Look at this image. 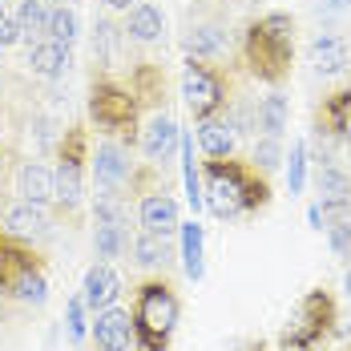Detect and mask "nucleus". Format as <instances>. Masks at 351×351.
<instances>
[{"label": "nucleus", "mask_w": 351, "mask_h": 351, "mask_svg": "<svg viewBox=\"0 0 351 351\" xmlns=\"http://www.w3.org/2000/svg\"><path fill=\"white\" fill-rule=\"evenodd\" d=\"M206 206L218 218H243V214H258L271 202V182L263 170L234 162V158H210L206 162Z\"/></svg>", "instance_id": "f257e3e1"}, {"label": "nucleus", "mask_w": 351, "mask_h": 351, "mask_svg": "<svg viewBox=\"0 0 351 351\" xmlns=\"http://www.w3.org/2000/svg\"><path fill=\"white\" fill-rule=\"evenodd\" d=\"M243 61L250 77H258L263 85H282L295 65V16L267 12L250 21L243 33Z\"/></svg>", "instance_id": "f03ea898"}, {"label": "nucleus", "mask_w": 351, "mask_h": 351, "mask_svg": "<svg viewBox=\"0 0 351 351\" xmlns=\"http://www.w3.org/2000/svg\"><path fill=\"white\" fill-rule=\"evenodd\" d=\"M0 299H16L40 307L49 299V275H45V258L33 250L29 239L0 230Z\"/></svg>", "instance_id": "7ed1b4c3"}, {"label": "nucleus", "mask_w": 351, "mask_h": 351, "mask_svg": "<svg viewBox=\"0 0 351 351\" xmlns=\"http://www.w3.org/2000/svg\"><path fill=\"white\" fill-rule=\"evenodd\" d=\"M134 335H138L141 351H166L182 319V303L178 291L166 279H145L134 291Z\"/></svg>", "instance_id": "20e7f679"}, {"label": "nucleus", "mask_w": 351, "mask_h": 351, "mask_svg": "<svg viewBox=\"0 0 351 351\" xmlns=\"http://www.w3.org/2000/svg\"><path fill=\"white\" fill-rule=\"evenodd\" d=\"M335 323H339L335 295L327 287H311L295 303V311H291V319H287V327L279 335V348L282 351H315L335 335Z\"/></svg>", "instance_id": "39448f33"}, {"label": "nucleus", "mask_w": 351, "mask_h": 351, "mask_svg": "<svg viewBox=\"0 0 351 351\" xmlns=\"http://www.w3.org/2000/svg\"><path fill=\"white\" fill-rule=\"evenodd\" d=\"M138 97L130 85L113 81V77H97L89 85V121L101 130V134H117V138H130L138 130Z\"/></svg>", "instance_id": "423d86ee"}, {"label": "nucleus", "mask_w": 351, "mask_h": 351, "mask_svg": "<svg viewBox=\"0 0 351 351\" xmlns=\"http://www.w3.org/2000/svg\"><path fill=\"white\" fill-rule=\"evenodd\" d=\"M182 97H186V109L194 113V121L214 117V113L226 109V81L210 61L190 57L186 69H182Z\"/></svg>", "instance_id": "0eeeda50"}, {"label": "nucleus", "mask_w": 351, "mask_h": 351, "mask_svg": "<svg viewBox=\"0 0 351 351\" xmlns=\"http://www.w3.org/2000/svg\"><path fill=\"white\" fill-rule=\"evenodd\" d=\"M85 154H89V141H85V130L73 125L61 138V149H57V202L65 210H77L81 206V194H85Z\"/></svg>", "instance_id": "6e6552de"}, {"label": "nucleus", "mask_w": 351, "mask_h": 351, "mask_svg": "<svg viewBox=\"0 0 351 351\" xmlns=\"http://www.w3.org/2000/svg\"><path fill=\"white\" fill-rule=\"evenodd\" d=\"M93 343H97V351H134V343H138L134 315L121 311L117 303L106 307V311H97L93 315Z\"/></svg>", "instance_id": "1a4fd4ad"}, {"label": "nucleus", "mask_w": 351, "mask_h": 351, "mask_svg": "<svg viewBox=\"0 0 351 351\" xmlns=\"http://www.w3.org/2000/svg\"><path fill=\"white\" fill-rule=\"evenodd\" d=\"M138 218H141V230H149V234H162V239H170L178 226H182V218H178V202L166 194V186H162V190H149V194H141Z\"/></svg>", "instance_id": "9d476101"}, {"label": "nucleus", "mask_w": 351, "mask_h": 351, "mask_svg": "<svg viewBox=\"0 0 351 351\" xmlns=\"http://www.w3.org/2000/svg\"><path fill=\"white\" fill-rule=\"evenodd\" d=\"M117 295H121V279L113 275V267L109 263H93L89 271H85V282H81V299H85V311H106L117 303Z\"/></svg>", "instance_id": "9b49d317"}, {"label": "nucleus", "mask_w": 351, "mask_h": 351, "mask_svg": "<svg viewBox=\"0 0 351 351\" xmlns=\"http://www.w3.org/2000/svg\"><path fill=\"white\" fill-rule=\"evenodd\" d=\"M93 174H97V186L106 194H117L130 182V154L117 141H101L97 154H93Z\"/></svg>", "instance_id": "f8f14e48"}, {"label": "nucleus", "mask_w": 351, "mask_h": 351, "mask_svg": "<svg viewBox=\"0 0 351 351\" xmlns=\"http://www.w3.org/2000/svg\"><path fill=\"white\" fill-rule=\"evenodd\" d=\"M315 125H319V134L339 138L343 145H351V89H335V93L323 97Z\"/></svg>", "instance_id": "ddd939ff"}, {"label": "nucleus", "mask_w": 351, "mask_h": 351, "mask_svg": "<svg viewBox=\"0 0 351 351\" xmlns=\"http://www.w3.org/2000/svg\"><path fill=\"white\" fill-rule=\"evenodd\" d=\"M178 141H182V130H178V121L170 113H154V117L141 125V149H145V158H154V162H166L178 149Z\"/></svg>", "instance_id": "4468645a"}, {"label": "nucleus", "mask_w": 351, "mask_h": 351, "mask_svg": "<svg viewBox=\"0 0 351 351\" xmlns=\"http://www.w3.org/2000/svg\"><path fill=\"white\" fill-rule=\"evenodd\" d=\"M16 194H21L25 202L45 206V202L57 198V178H53V170H45L40 162H25V166L16 170Z\"/></svg>", "instance_id": "2eb2a0df"}, {"label": "nucleus", "mask_w": 351, "mask_h": 351, "mask_svg": "<svg viewBox=\"0 0 351 351\" xmlns=\"http://www.w3.org/2000/svg\"><path fill=\"white\" fill-rule=\"evenodd\" d=\"M198 145L206 158H230L234 154V125L226 113H214L198 121Z\"/></svg>", "instance_id": "dca6fc26"}, {"label": "nucleus", "mask_w": 351, "mask_h": 351, "mask_svg": "<svg viewBox=\"0 0 351 351\" xmlns=\"http://www.w3.org/2000/svg\"><path fill=\"white\" fill-rule=\"evenodd\" d=\"M125 33H130V40H138V45H154V40H162V36H166V16H162V8L149 4V0H138V4L130 8Z\"/></svg>", "instance_id": "f3484780"}, {"label": "nucleus", "mask_w": 351, "mask_h": 351, "mask_svg": "<svg viewBox=\"0 0 351 351\" xmlns=\"http://www.w3.org/2000/svg\"><path fill=\"white\" fill-rule=\"evenodd\" d=\"M182 49L190 53V57H198V61H210L218 57L222 49H226V33H222V25H190L186 36H182Z\"/></svg>", "instance_id": "a211bd4d"}, {"label": "nucleus", "mask_w": 351, "mask_h": 351, "mask_svg": "<svg viewBox=\"0 0 351 351\" xmlns=\"http://www.w3.org/2000/svg\"><path fill=\"white\" fill-rule=\"evenodd\" d=\"M29 65H33L36 77H61L69 69V45H57V40H36L29 49Z\"/></svg>", "instance_id": "6ab92c4d"}, {"label": "nucleus", "mask_w": 351, "mask_h": 351, "mask_svg": "<svg viewBox=\"0 0 351 351\" xmlns=\"http://www.w3.org/2000/svg\"><path fill=\"white\" fill-rule=\"evenodd\" d=\"M4 222H8V230H12V234H21V239L49 230V214H45V206L25 202V198H21V202H12V206L4 210Z\"/></svg>", "instance_id": "aec40b11"}, {"label": "nucleus", "mask_w": 351, "mask_h": 351, "mask_svg": "<svg viewBox=\"0 0 351 351\" xmlns=\"http://www.w3.org/2000/svg\"><path fill=\"white\" fill-rule=\"evenodd\" d=\"M178 234H182V271H186V279H202L206 275V263H202V226L198 222H182L178 226Z\"/></svg>", "instance_id": "412c9836"}, {"label": "nucleus", "mask_w": 351, "mask_h": 351, "mask_svg": "<svg viewBox=\"0 0 351 351\" xmlns=\"http://www.w3.org/2000/svg\"><path fill=\"white\" fill-rule=\"evenodd\" d=\"M254 125L263 130V138H282V130H287V97H282L279 89L275 93H267L258 109H254Z\"/></svg>", "instance_id": "4be33fe9"}, {"label": "nucleus", "mask_w": 351, "mask_h": 351, "mask_svg": "<svg viewBox=\"0 0 351 351\" xmlns=\"http://www.w3.org/2000/svg\"><path fill=\"white\" fill-rule=\"evenodd\" d=\"M311 61H315L319 73H339L348 69V45L339 40V36H315V45H311Z\"/></svg>", "instance_id": "5701e85b"}, {"label": "nucleus", "mask_w": 351, "mask_h": 351, "mask_svg": "<svg viewBox=\"0 0 351 351\" xmlns=\"http://www.w3.org/2000/svg\"><path fill=\"white\" fill-rule=\"evenodd\" d=\"M178 149H182V182H186V198H190V210L198 214L202 210V174H198V166H194V141L182 138L178 141Z\"/></svg>", "instance_id": "b1692460"}, {"label": "nucleus", "mask_w": 351, "mask_h": 351, "mask_svg": "<svg viewBox=\"0 0 351 351\" xmlns=\"http://www.w3.org/2000/svg\"><path fill=\"white\" fill-rule=\"evenodd\" d=\"M315 186H319V202H351V178L335 166H319Z\"/></svg>", "instance_id": "393cba45"}, {"label": "nucleus", "mask_w": 351, "mask_h": 351, "mask_svg": "<svg viewBox=\"0 0 351 351\" xmlns=\"http://www.w3.org/2000/svg\"><path fill=\"white\" fill-rule=\"evenodd\" d=\"M49 4L45 0H21V12H16V25H21V40H33V36H45L49 29Z\"/></svg>", "instance_id": "a878e982"}, {"label": "nucleus", "mask_w": 351, "mask_h": 351, "mask_svg": "<svg viewBox=\"0 0 351 351\" xmlns=\"http://www.w3.org/2000/svg\"><path fill=\"white\" fill-rule=\"evenodd\" d=\"M130 89H134V97L138 101H154V97H162V89H166V81H162V69L158 65H149V61H141L134 77H130Z\"/></svg>", "instance_id": "bb28decb"}, {"label": "nucleus", "mask_w": 351, "mask_h": 351, "mask_svg": "<svg viewBox=\"0 0 351 351\" xmlns=\"http://www.w3.org/2000/svg\"><path fill=\"white\" fill-rule=\"evenodd\" d=\"M134 254H138L141 267H166V263H170V243H166L162 234L141 230L138 239H134Z\"/></svg>", "instance_id": "cd10ccee"}, {"label": "nucleus", "mask_w": 351, "mask_h": 351, "mask_svg": "<svg viewBox=\"0 0 351 351\" xmlns=\"http://www.w3.org/2000/svg\"><path fill=\"white\" fill-rule=\"evenodd\" d=\"M93 246H97L101 258H117V254L130 246V239H125V222H97Z\"/></svg>", "instance_id": "c85d7f7f"}, {"label": "nucleus", "mask_w": 351, "mask_h": 351, "mask_svg": "<svg viewBox=\"0 0 351 351\" xmlns=\"http://www.w3.org/2000/svg\"><path fill=\"white\" fill-rule=\"evenodd\" d=\"M45 36L57 40V45H73V40H77V12H73L69 4H61V8L49 12V29H45Z\"/></svg>", "instance_id": "c756f323"}, {"label": "nucleus", "mask_w": 351, "mask_h": 351, "mask_svg": "<svg viewBox=\"0 0 351 351\" xmlns=\"http://www.w3.org/2000/svg\"><path fill=\"white\" fill-rule=\"evenodd\" d=\"M287 186H291V194H303V186H307V145H303V141H295V145H291Z\"/></svg>", "instance_id": "7c9ffc66"}, {"label": "nucleus", "mask_w": 351, "mask_h": 351, "mask_svg": "<svg viewBox=\"0 0 351 351\" xmlns=\"http://www.w3.org/2000/svg\"><path fill=\"white\" fill-rule=\"evenodd\" d=\"M254 170H263V174H271L275 166L282 162V145H279V138H258V145H254Z\"/></svg>", "instance_id": "2f4dec72"}, {"label": "nucleus", "mask_w": 351, "mask_h": 351, "mask_svg": "<svg viewBox=\"0 0 351 351\" xmlns=\"http://www.w3.org/2000/svg\"><path fill=\"white\" fill-rule=\"evenodd\" d=\"M65 323H69V339L73 343H81L85 339V299L81 295H73L69 307H65Z\"/></svg>", "instance_id": "473e14b6"}, {"label": "nucleus", "mask_w": 351, "mask_h": 351, "mask_svg": "<svg viewBox=\"0 0 351 351\" xmlns=\"http://www.w3.org/2000/svg\"><path fill=\"white\" fill-rule=\"evenodd\" d=\"M327 239H331V250H335L339 258H351V218L331 222V226H327Z\"/></svg>", "instance_id": "72a5a7b5"}, {"label": "nucleus", "mask_w": 351, "mask_h": 351, "mask_svg": "<svg viewBox=\"0 0 351 351\" xmlns=\"http://www.w3.org/2000/svg\"><path fill=\"white\" fill-rule=\"evenodd\" d=\"M21 40V25H16V16L0 4V49H8V45H16Z\"/></svg>", "instance_id": "f704fd0d"}, {"label": "nucleus", "mask_w": 351, "mask_h": 351, "mask_svg": "<svg viewBox=\"0 0 351 351\" xmlns=\"http://www.w3.org/2000/svg\"><path fill=\"white\" fill-rule=\"evenodd\" d=\"M109 8H113V12H130V8H134V4H138V0H106Z\"/></svg>", "instance_id": "c9c22d12"}, {"label": "nucleus", "mask_w": 351, "mask_h": 351, "mask_svg": "<svg viewBox=\"0 0 351 351\" xmlns=\"http://www.w3.org/2000/svg\"><path fill=\"white\" fill-rule=\"evenodd\" d=\"M343 4H351V0H327V8H343Z\"/></svg>", "instance_id": "e433bc0d"}, {"label": "nucleus", "mask_w": 351, "mask_h": 351, "mask_svg": "<svg viewBox=\"0 0 351 351\" xmlns=\"http://www.w3.org/2000/svg\"><path fill=\"white\" fill-rule=\"evenodd\" d=\"M243 351H267V343H250V348H243Z\"/></svg>", "instance_id": "4c0bfd02"}, {"label": "nucleus", "mask_w": 351, "mask_h": 351, "mask_svg": "<svg viewBox=\"0 0 351 351\" xmlns=\"http://www.w3.org/2000/svg\"><path fill=\"white\" fill-rule=\"evenodd\" d=\"M343 287H348V299H351V271H348V279H343Z\"/></svg>", "instance_id": "58836bf2"}, {"label": "nucleus", "mask_w": 351, "mask_h": 351, "mask_svg": "<svg viewBox=\"0 0 351 351\" xmlns=\"http://www.w3.org/2000/svg\"><path fill=\"white\" fill-rule=\"evenodd\" d=\"M348 351H351V348H348Z\"/></svg>", "instance_id": "ea45409f"}]
</instances>
